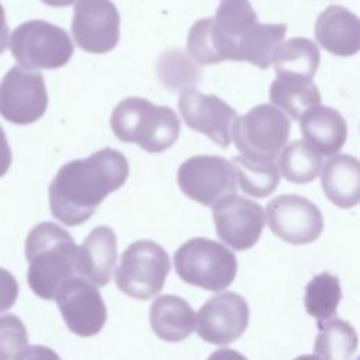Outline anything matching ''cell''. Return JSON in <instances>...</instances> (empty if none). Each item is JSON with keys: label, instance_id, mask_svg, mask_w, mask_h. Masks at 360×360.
Wrapping results in <instances>:
<instances>
[{"label": "cell", "instance_id": "obj_30", "mask_svg": "<svg viewBox=\"0 0 360 360\" xmlns=\"http://www.w3.org/2000/svg\"><path fill=\"white\" fill-rule=\"evenodd\" d=\"M214 21L221 31L238 42L239 37L257 21V15L249 0H222Z\"/></svg>", "mask_w": 360, "mask_h": 360}, {"label": "cell", "instance_id": "obj_15", "mask_svg": "<svg viewBox=\"0 0 360 360\" xmlns=\"http://www.w3.org/2000/svg\"><path fill=\"white\" fill-rule=\"evenodd\" d=\"M186 125L205 134L212 142L228 148L232 141V131L236 122V111L214 94H204L194 86L187 87L177 101Z\"/></svg>", "mask_w": 360, "mask_h": 360}, {"label": "cell", "instance_id": "obj_20", "mask_svg": "<svg viewBox=\"0 0 360 360\" xmlns=\"http://www.w3.org/2000/svg\"><path fill=\"white\" fill-rule=\"evenodd\" d=\"M149 323L153 333L165 342H180L195 329V312L179 295H159L150 305Z\"/></svg>", "mask_w": 360, "mask_h": 360}, {"label": "cell", "instance_id": "obj_1", "mask_svg": "<svg viewBox=\"0 0 360 360\" xmlns=\"http://www.w3.org/2000/svg\"><path fill=\"white\" fill-rule=\"evenodd\" d=\"M128 174L127 158L108 146L65 163L48 188L52 215L68 226L86 222L110 193L125 184Z\"/></svg>", "mask_w": 360, "mask_h": 360}, {"label": "cell", "instance_id": "obj_8", "mask_svg": "<svg viewBox=\"0 0 360 360\" xmlns=\"http://www.w3.org/2000/svg\"><path fill=\"white\" fill-rule=\"evenodd\" d=\"M177 184L184 195L205 207L236 193L233 167L218 155H195L184 160L177 170Z\"/></svg>", "mask_w": 360, "mask_h": 360}, {"label": "cell", "instance_id": "obj_25", "mask_svg": "<svg viewBox=\"0 0 360 360\" xmlns=\"http://www.w3.org/2000/svg\"><path fill=\"white\" fill-rule=\"evenodd\" d=\"M357 343V332L352 323L332 316L318 322L314 353L318 359L346 360L354 356Z\"/></svg>", "mask_w": 360, "mask_h": 360}, {"label": "cell", "instance_id": "obj_3", "mask_svg": "<svg viewBox=\"0 0 360 360\" xmlns=\"http://www.w3.org/2000/svg\"><path fill=\"white\" fill-rule=\"evenodd\" d=\"M110 125L121 142L136 143L149 153L169 149L180 135L177 114L143 97L121 100L111 112Z\"/></svg>", "mask_w": 360, "mask_h": 360}, {"label": "cell", "instance_id": "obj_14", "mask_svg": "<svg viewBox=\"0 0 360 360\" xmlns=\"http://www.w3.org/2000/svg\"><path fill=\"white\" fill-rule=\"evenodd\" d=\"M248 325L249 305L233 291L211 297L195 314L197 335L212 345L232 343L243 335Z\"/></svg>", "mask_w": 360, "mask_h": 360}, {"label": "cell", "instance_id": "obj_24", "mask_svg": "<svg viewBox=\"0 0 360 360\" xmlns=\"http://www.w3.org/2000/svg\"><path fill=\"white\" fill-rule=\"evenodd\" d=\"M285 32V24H262L256 21L238 39L239 60L249 62L259 69H267L274 49L284 39Z\"/></svg>", "mask_w": 360, "mask_h": 360}, {"label": "cell", "instance_id": "obj_6", "mask_svg": "<svg viewBox=\"0 0 360 360\" xmlns=\"http://www.w3.org/2000/svg\"><path fill=\"white\" fill-rule=\"evenodd\" d=\"M290 118L273 104H259L238 117L232 139L240 155L256 160H274L290 136Z\"/></svg>", "mask_w": 360, "mask_h": 360}, {"label": "cell", "instance_id": "obj_13", "mask_svg": "<svg viewBox=\"0 0 360 360\" xmlns=\"http://www.w3.org/2000/svg\"><path fill=\"white\" fill-rule=\"evenodd\" d=\"M72 35L89 53L112 51L120 41V13L111 0H77L73 10Z\"/></svg>", "mask_w": 360, "mask_h": 360}, {"label": "cell", "instance_id": "obj_4", "mask_svg": "<svg viewBox=\"0 0 360 360\" xmlns=\"http://www.w3.org/2000/svg\"><path fill=\"white\" fill-rule=\"evenodd\" d=\"M174 269L187 284L221 291L236 277L238 262L231 249L208 238H191L174 252Z\"/></svg>", "mask_w": 360, "mask_h": 360}, {"label": "cell", "instance_id": "obj_35", "mask_svg": "<svg viewBox=\"0 0 360 360\" xmlns=\"http://www.w3.org/2000/svg\"><path fill=\"white\" fill-rule=\"evenodd\" d=\"M41 1L49 7H68L73 4L76 0H41Z\"/></svg>", "mask_w": 360, "mask_h": 360}, {"label": "cell", "instance_id": "obj_5", "mask_svg": "<svg viewBox=\"0 0 360 360\" xmlns=\"http://www.w3.org/2000/svg\"><path fill=\"white\" fill-rule=\"evenodd\" d=\"M73 42L62 28L45 20H30L11 34L10 51L24 69H59L73 55Z\"/></svg>", "mask_w": 360, "mask_h": 360}, {"label": "cell", "instance_id": "obj_33", "mask_svg": "<svg viewBox=\"0 0 360 360\" xmlns=\"http://www.w3.org/2000/svg\"><path fill=\"white\" fill-rule=\"evenodd\" d=\"M11 149L6 132L0 127V177H3L11 165Z\"/></svg>", "mask_w": 360, "mask_h": 360}, {"label": "cell", "instance_id": "obj_11", "mask_svg": "<svg viewBox=\"0 0 360 360\" xmlns=\"http://www.w3.org/2000/svg\"><path fill=\"white\" fill-rule=\"evenodd\" d=\"M266 217L271 232L292 245L316 240L323 231L321 210L308 198L281 194L266 204Z\"/></svg>", "mask_w": 360, "mask_h": 360}, {"label": "cell", "instance_id": "obj_9", "mask_svg": "<svg viewBox=\"0 0 360 360\" xmlns=\"http://www.w3.org/2000/svg\"><path fill=\"white\" fill-rule=\"evenodd\" d=\"M48 108L44 76L21 66H13L0 82V115L15 125L38 121Z\"/></svg>", "mask_w": 360, "mask_h": 360}, {"label": "cell", "instance_id": "obj_27", "mask_svg": "<svg viewBox=\"0 0 360 360\" xmlns=\"http://www.w3.org/2000/svg\"><path fill=\"white\" fill-rule=\"evenodd\" d=\"M278 172L291 183L305 184L315 180L322 169L321 155L305 141H294L278 153Z\"/></svg>", "mask_w": 360, "mask_h": 360}, {"label": "cell", "instance_id": "obj_34", "mask_svg": "<svg viewBox=\"0 0 360 360\" xmlns=\"http://www.w3.org/2000/svg\"><path fill=\"white\" fill-rule=\"evenodd\" d=\"M7 44H8V24L6 20L4 8L0 3V55L6 51Z\"/></svg>", "mask_w": 360, "mask_h": 360}, {"label": "cell", "instance_id": "obj_17", "mask_svg": "<svg viewBox=\"0 0 360 360\" xmlns=\"http://www.w3.org/2000/svg\"><path fill=\"white\" fill-rule=\"evenodd\" d=\"M117 262V236L110 226H96L77 248V271L97 287H104Z\"/></svg>", "mask_w": 360, "mask_h": 360}, {"label": "cell", "instance_id": "obj_18", "mask_svg": "<svg viewBox=\"0 0 360 360\" xmlns=\"http://www.w3.org/2000/svg\"><path fill=\"white\" fill-rule=\"evenodd\" d=\"M304 141L319 155L332 156L346 142L347 125L342 114L326 105H314L300 117Z\"/></svg>", "mask_w": 360, "mask_h": 360}, {"label": "cell", "instance_id": "obj_28", "mask_svg": "<svg viewBox=\"0 0 360 360\" xmlns=\"http://www.w3.org/2000/svg\"><path fill=\"white\" fill-rule=\"evenodd\" d=\"M340 300V280L329 271L314 276L305 287V311L318 322L335 316Z\"/></svg>", "mask_w": 360, "mask_h": 360}, {"label": "cell", "instance_id": "obj_16", "mask_svg": "<svg viewBox=\"0 0 360 360\" xmlns=\"http://www.w3.org/2000/svg\"><path fill=\"white\" fill-rule=\"evenodd\" d=\"M315 39L328 52L336 56H353L360 49L359 17L343 6L332 4L316 18Z\"/></svg>", "mask_w": 360, "mask_h": 360}, {"label": "cell", "instance_id": "obj_21", "mask_svg": "<svg viewBox=\"0 0 360 360\" xmlns=\"http://www.w3.org/2000/svg\"><path fill=\"white\" fill-rule=\"evenodd\" d=\"M321 173V184L329 201L340 208H353L359 204L360 166L354 156L335 155L326 160Z\"/></svg>", "mask_w": 360, "mask_h": 360}, {"label": "cell", "instance_id": "obj_12", "mask_svg": "<svg viewBox=\"0 0 360 360\" xmlns=\"http://www.w3.org/2000/svg\"><path fill=\"white\" fill-rule=\"evenodd\" d=\"M212 221L218 238L240 252L256 245L266 224V214L256 201L233 193L212 205Z\"/></svg>", "mask_w": 360, "mask_h": 360}, {"label": "cell", "instance_id": "obj_2", "mask_svg": "<svg viewBox=\"0 0 360 360\" xmlns=\"http://www.w3.org/2000/svg\"><path fill=\"white\" fill-rule=\"evenodd\" d=\"M77 245L73 236L55 222H39L27 235V281L35 295L53 300L59 287L77 271Z\"/></svg>", "mask_w": 360, "mask_h": 360}, {"label": "cell", "instance_id": "obj_22", "mask_svg": "<svg viewBox=\"0 0 360 360\" xmlns=\"http://www.w3.org/2000/svg\"><path fill=\"white\" fill-rule=\"evenodd\" d=\"M270 101L294 121L314 105L321 104V93L312 79L277 76L270 86Z\"/></svg>", "mask_w": 360, "mask_h": 360}, {"label": "cell", "instance_id": "obj_26", "mask_svg": "<svg viewBox=\"0 0 360 360\" xmlns=\"http://www.w3.org/2000/svg\"><path fill=\"white\" fill-rule=\"evenodd\" d=\"M231 165L240 190L248 195L264 198L278 186L280 172L274 160H256L238 155L231 159Z\"/></svg>", "mask_w": 360, "mask_h": 360}, {"label": "cell", "instance_id": "obj_29", "mask_svg": "<svg viewBox=\"0 0 360 360\" xmlns=\"http://www.w3.org/2000/svg\"><path fill=\"white\" fill-rule=\"evenodd\" d=\"M156 73L160 82L172 91L195 86L202 75L198 63L187 52L177 48L167 49L159 56Z\"/></svg>", "mask_w": 360, "mask_h": 360}, {"label": "cell", "instance_id": "obj_19", "mask_svg": "<svg viewBox=\"0 0 360 360\" xmlns=\"http://www.w3.org/2000/svg\"><path fill=\"white\" fill-rule=\"evenodd\" d=\"M187 53L198 65L239 60L238 42L218 28L212 17L195 21L187 35Z\"/></svg>", "mask_w": 360, "mask_h": 360}, {"label": "cell", "instance_id": "obj_7", "mask_svg": "<svg viewBox=\"0 0 360 360\" xmlns=\"http://www.w3.org/2000/svg\"><path fill=\"white\" fill-rule=\"evenodd\" d=\"M170 271L169 255L156 242H132L122 252L115 270L120 291L136 300H149L159 294Z\"/></svg>", "mask_w": 360, "mask_h": 360}, {"label": "cell", "instance_id": "obj_32", "mask_svg": "<svg viewBox=\"0 0 360 360\" xmlns=\"http://www.w3.org/2000/svg\"><path fill=\"white\" fill-rule=\"evenodd\" d=\"M18 283L6 269L0 267V312L10 309L18 297Z\"/></svg>", "mask_w": 360, "mask_h": 360}, {"label": "cell", "instance_id": "obj_31", "mask_svg": "<svg viewBox=\"0 0 360 360\" xmlns=\"http://www.w3.org/2000/svg\"><path fill=\"white\" fill-rule=\"evenodd\" d=\"M28 345L25 325L13 314L0 315V360L21 359Z\"/></svg>", "mask_w": 360, "mask_h": 360}, {"label": "cell", "instance_id": "obj_23", "mask_svg": "<svg viewBox=\"0 0 360 360\" xmlns=\"http://www.w3.org/2000/svg\"><path fill=\"white\" fill-rule=\"evenodd\" d=\"M318 45L302 37L280 42L274 49L271 62L277 76H300L312 79L319 66Z\"/></svg>", "mask_w": 360, "mask_h": 360}, {"label": "cell", "instance_id": "obj_10", "mask_svg": "<svg viewBox=\"0 0 360 360\" xmlns=\"http://www.w3.org/2000/svg\"><path fill=\"white\" fill-rule=\"evenodd\" d=\"M60 315L77 336L97 335L105 325L107 308L96 284L82 276L68 278L56 291L55 298Z\"/></svg>", "mask_w": 360, "mask_h": 360}]
</instances>
